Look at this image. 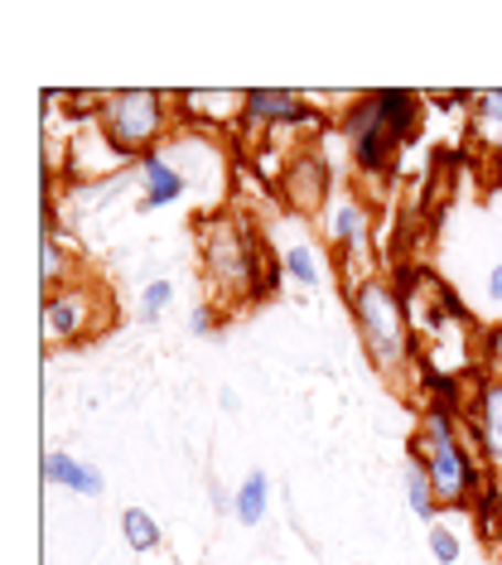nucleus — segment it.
<instances>
[{
  "label": "nucleus",
  "instance_id": "1",
  "mask_svg": "<svg viewBox=\"0 0 502 565\" xmlns=\"http://www.w3.org/2000/svg\"><path fill=\"white\" fill-rule=\"evenodd\" d=\"M199 271H203V286H209L213 300L209 305H223V310H242V305L261 300V295L276 290V280L286 276L280 262L270 266L261 256V242H256L252 223L242 213H227V209H209L199 217Z\"/></svg>",
  "mask_w": 502,
  "mask_h": 565
},
{
  "label": "nucleus",
  "instance_id": "2",
  "mask_svg": "<svg viewBox=\"0 0 502 565\" xmlns=\"http://www.w3.org/2000/svg\"><path fill=\"white\" fill-rule=\"evenodd\" d=\"M420 121H425V93H416V87H372V93H357L339 111V131L348 140L353 170L392 174L396 156L420 131Z\"/></svg>",
  "mask_w": 502,
  "mask_h": 565
},
{
  "label": "nucleus",
  "instance_id": "3",
  "mask_svg": "<svg viewBox=\"0 0 502 565\" xmlns=\"http://www.w3.org/2000/svg\"><path fill=\"white\" fill-rule=\"evenodd\" d=\"M406 455H416L420 465L430 469L435 493H440V508L445 512L473 508V498H479L488 469H483L479 449L469 445V435H463L459 411H449L440 402H425L420 426H416V435H410Z\"/></svg>",
  "mask_w": 502,
  "mask_h": 565
},
{
  "label": "nucleus",
  "instance_id": "4",
  "mask_svg": "<svg viewBox=\"0 0 502 565\" xmlns=\"http://www.w3.org/2000/svg\"><path fill=\"white\" fill-rule=\"evenodd\" d=\"M348 310H353L357 339L372 358V367L386 377H402L406 363L416 358V339H410V310L406 295L396 290V280L386 276H367L348 290Z\"/></svg>",
  "mask_w": 502,
  "mask_h": 565
},
{
  "label": "nucleus",
  "instance_id": "5",
  "mask_svg": "<svg viewBox=\"0 0 502 565\" xmlns=\"http://www.w3.org/2000/svg\"><path fill=\"white\" fill-rule=\"evenodd\" d=\"M174 117H179L174 97L160 93V87H121V93H102V107H97L102 136H107L131 164L146 156V150L164 146Z\"/></svg>",
  "mask_w": 502,
  "mask_h": 565
},
{
  "label": "nucleus",
  "instance_id": "6",
  "mask_svg": "<svg viewBox=\"0 0 502 565\" xmlns=\"http://www.w3.org/2000/svg\"><path fill=\"white\" fill-rule=\"evenodd\" d=\"M463 435L469 445L479 449L483 469L488 473H502V377L498 372L479 367L469 382V406H463Z\"/></svg>",
  "mask_w": 502,
  "mask_h": 565
},
{
  "label": "nucleus",
  "instance_id": "7",
  "mask_svg": "<svg viewBox=\"0 0 502 565\" xmlns=\"http://www.w3.org/2000/svg\"><path fill=\"white\" fill-rule=\"evenodd\" d=\"M324 237L339 247V256L348 262V290L357 286V280L372 276V209L363 199L353 194H339L324 209Z\"/></svg>",
  "mask_w": 502,
  "mask_h": 565
},
{
  "label": "nucleus",
  "instance_id": "8",
  "mask_svg": "<svg viewBox=\"0 0 502 565\" xmlns=\"http://www.w3.org/2000/svg\"><path fill=\"white\" fill-rule=\"evenodd\" d=\"M324 117L314 111L309 93L295 87H247V111L237 131H290V126H319Z\"/></svg>",
  "mask_w": 502,
  "mask_h": 565
},
{
  "label": "nucleus",
  "instance_id": "9",
  "mask_svg": "<svg viewBox=\"0 0 502 565\" xmlns=\"http://www.w3.org/2000/svg\"><path fill=\"white\" fill-rule=\"evenodd\" d=\"M97 305L102 295L87 280H68L63 290L44 295V339L49 343H77L97 329Z\"/></svg>",
  "mask_w": 502,
  "mask_h": 565
},
{
  "label": "nucleus",
  "instance_id": "10",
  "mask_svg": "<svg viewBox=\"0 0 502 565\" xmlns=\"http://www.w3.org/2000/svg\"><path fill=\"white\" fill-rule=\"evenodd\" d=\"M136 189H140V199H136V213L146 217V213H160V209H174V203H184L193 194V184H189V174L179 170V164L170 160V150H146L136 164Z\"/></svg>",
  "mask_w": 502,
  "mask_h": 565
},
{
  "label": "nucleus",
  "instance_id": "11",
  "mask_svg": "<svg viewBox=\"0 0 502 565\" xmlns=\"http://www.w3.org/2000/svg\"><path fill=\"white\" fill-rule=\"evenodd\" d=\"M329 189H333V170L329 160L319 156L314 146H300L280 174V199L290 203L295 213H324L329 209Z\"/></svg>",
  "mask_w": 502,
  "mask_h": 565
},
{
  "label": "nucleus",
  "instance_id": "12",
  "mask_svg": "<svg viewBox=\"0 0 502 565\" xmlns=\"http://www.w3.org/2000/svg\"><path fill=\"white\" fill-rule=\"evenodd\" d=\"M174 107L193 131H237L242 126V111H247V93H174Z\"/></svg>",
  "mask_w": 502,
  "mask_h": 565
},
{
  "label": "nucleus",
  "instance_id": "13",
  "mask_svg": "<svg viewBox=\"0 0 502 565\" xmlns=\"http://www.w3.org/2000/svg\"><path fill=\"white\" fill-rule=\"evenodd\" d=\"M39 473H44V483L68 488V493H77V498H102V493H107L102 469L93 465V459L68 455V449H49V455L39 459Z\"/></svg>",
  "mask_w": 502,
  "mask_h": 565
},
{
  "label": "nucleus",
  "instance_id": "14",
  "mask_svg": "<svg viewBox=\"0 0 502 565\" xmlns=\"http://www.w3.org/2000/svg\"><path fill=\"white\" fill-rule=\"evenodd\" d=\"M402 493H406V508H410V518H420L425 526H435L440 522V493H435V479H430V469L420 465L416 455H406V469H402Z\"/></svg>",
  "mask_w": 502,
  "mask_h": 565
},
{
  "label": "nucleus",
  "instance_id": "15",
  "mask_svg": "<svg viewBox=\"0 0 502 565\" xmlns=\"http://www.w3.org/2000/svg\"><path fill=\"white\" fill-rule=\"evenodd\" d=\"M469 131L488 156H502V87H483L469 107Z\"/></svg>",
  "mask_w": 502,
  "mask_h": 565
},
{
  "label": "nucleus",
  "instance_id": "16",
  "mask_svg": "<svg viewBox=\"0 0 502 565\" xmlns=\"http://www.w3.org/2000/svg\"><path fill=\"white\" fill-rule=\"evenodd\" d=\"M280 271H286L290 286H300V290H319L324 286V262H319V247L314 242H305V237H295L280 247Z\"/></svg>",
  "mask_w": 502,
  "mask_h": 565
},
{
  "label": "nucleus",
  "instance_id": "17",
  "mask_svg": "<svg viewBox=\"0 0 502 565\" xmlns=\"http://www.w3.org/2000/svg\"><path fill=\"white\" fill-rule=\"evenodd\" d=\"M266 508H270V473L252 469L247 479L237 483V493H232V518H237L242 526H261Z\"/></svg>",
  "mask_w": 502,
  "mask_h": 565
},
{
  "label": "nucleus",
  "instance_id": "18",
  "mask_svg": "<svg viewBox=\"0 0 502 565\" xmlns=\"http://www.w3.org/2000/svg\"><path fill=\"white\" fill-rule=\"evenodd\" d=\"M39 280H44V295H54V290L68 286V252L58 247L54 209L44 213V237H39Z\"/></svg>",
  "mask_w": 502,
  "mask_h": 565
},
{
  "label": "nucleus",
  "instance_id": "19",
  "mask_svg": "<svg viewBox=\"0 0 502 565\" xmlns=\"http://www.w3.org/2000/svg\"><path fill=\"white\" fill-rule=\"evenodd\" d=\"M473 526H479V542L488 546H502V483H498V473H488L483 488H479V498H473Z\"/></svg>",
  "mask_w": 502,
  "mask_h": 565
},
{
  "label": "nucleus",
  "instance_id": "20",
  "mask_svg": "<svg viewBox=\"0 0 502 565\" xmlns=\"http://www.w3.org/2000/svg\"><path fill=\"white\" fill-rule=\"evenodd\" d=\"M121 536H126V546H131L136 556H154V551H164V526L136 503L121 508Z\"/></svg>",
  "mask_w": 502,
  "mask_h": 565
},
{
  "label": "nucleus",
  "instance_id": "21",
  "mask_svg": "<svg viewBox=\"0 0 502 565\" xmlns=\"http://www.w3.org/2000/svg\"><path fill=\"white\" fill-rule=\"evenodd\" d=\"M170 305H174V280H164V276L146 280L136 295V324H160Z\"/></svg>",
  "mask_w": 502,
  "mask_h": 565
},
{
  "label": "nucleus",
  "instance_id": "22",
  "mask_svg": "<svg viewBox=\"0 0 502 565\" xmlns=\"http://www.w3.org/2000/svg\"><path fill=\"white\" fill-rule=\"evenodd\" d=\"M425 551H430L435 565H459L463 561V536L449 522H435V526H425Z\"/></svg>",
  "mask_w": 502,
  "mask_h": 565
},
{
  "label": "nucleus",
  "instance_id": "23",
  "mask_svg": "<svg viewBox=\"0 0 502 565\" xmlns=\"http://www.w3.org/2000/svg\"><path fill=\"white\" fill-rule=\"evenodd\" d=\"M217 329H223V310L209 305V300L193 305V310H189V333H193V339H213Z\"/></svg>",
  "mask_w": 502,
  "mask_h": 565
},
{
  "label": "nucleus",
  "instance_id": "24",
  "mask_svg": "<svg viewBox=\"0 0 502 565\" xmlns=\"http://www.w3.org/2000/svg\"><path fill=\"white\" fill-rule=\"evenodd\" d=\"M232 493H237V488H223V483H209V498H213V512H227L232 518Z\"/></svg>",
  "mask_w": 502,
  "mask_h": 565
},
{
  "label": "nucleus",
  "instance_id": "25",
  "mask_svg": "<svg viewBox=\"0 0 502 565\" xmlns=\"http://www.w3.org/2000/svg\"><path fill=\"white\" fill-rule=\"evenodd\" d=\"M483 295L493 305H502V262L498 266H488V280H483Z\"/></svg>",
  "mask_w": 502,
  "mask_h": 565
},
{
  "label": "nucleus",
  "instance_id": "26",
  "mask_svg": "<svg viewBox=\"0 0 502 565\" xmlns=\"http://www.w3.org/2000/svg\"><path fill=\"white\" fill-rule=\"evenodd\" d=\"M217 406H223L227 416H237V411H242V396L232 392V387H223V392H217Z\"/></svg>",
  "mask_w": 502,
  "mask_h": 565
}]
</instances>
